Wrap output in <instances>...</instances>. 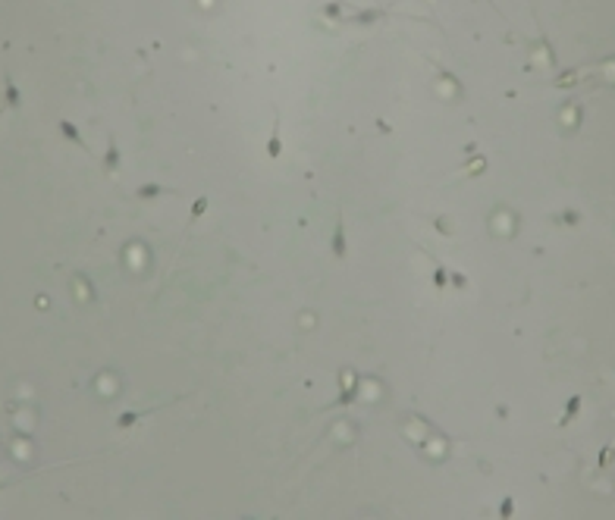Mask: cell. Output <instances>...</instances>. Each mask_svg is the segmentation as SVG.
<instances>
[{"instance_id":"4fadbf2b","label":"cell","mask_w":615,"mask_h":520,"mask_svg":"<svg viewBox=\"0 0 615 520\" xmlns=\"http://www.w3.org/2000/svg\"><path fill=\"white\" fill-rule=\"evenodd\" d=\"M609 461H612V448H609V445H606V448H603V455H600V467H606V464H609Z\"/></svg>"},{"instance_id":"8fae6325","label":"cell","mask_w":615,"mask_h":520,"mask_svg":"<svg viewBox=\"0 0 615 520\" xmlns=\"http://www.w3.org/2000/svg\"><path fill=\"white\" fill-rule=\"evenodd\" d=\"M446 276H449V273L443 270V267H437V270H433V282H437V288H443V285H446Z\"/></svg>"},{"instance_id":"30bf717a","label":"cell","mask_w":615,"mask_h":520,"mask_svg":"<svg viewBox=\"0 0 615 520\" xmlns=\"http://www.w3.org/2000/svg\"><path fill=\"white\" fill-rule=\"evenodd\" d=\"M204 210H207V198H198V201H195V207H192V219H198Z\"/></svg>"},{"instance_id":"9c48e42d","label":"cell","mask_w":615,"mask_h":520,"mask_svg":"<svg viewBox=\"0 0 615 520\" xmlns=\"http://www.w3.org/2000/svg\"><path fill=\"white\" fill-rule=\"evenodd\" d=\"M138 417H141L138 411H129V414H123V417L116 420V426H119V429H129V426H132L135 420H138Z\"/></svg>"},{"instance_id":"52a82bcc","label":"cell","mask_w":615,"mask_h":520,"mask_svg":"<svg viewBox=\"0 0 615 520\" xmlns=\"http://www.w3.org/2000/svg\"><path fill=\"white\" fill-rule=\"evenodd\" d=\"M383 16H386L383 10H364V13H358L352 22H355V25H374L377 19H383Z\"/></svg>"},{"instance_id":"5b68a950","label":"cell","mask_w":615,"mask_h":520,"mask_svg":"<svg viewBox=\"0 0 615 520\" xmlns=\"http://www.w3.org/2000/svg\"><path fill=\"white\" fill-rule=\"evenodd\" d=\"M581 401H584L581 395H571V398H568V401H565V414H562L559 426H568L571 420H575V417H578V411H581Z\"/></svg>"},{"instance_id":"6da1fadb","label":"cell","mask_w":615,"mask_h":520,"mask_svg":"<svg viewBox=\"0 0 615 520\" xmlns=\"http://www.w3.org/2000/svg\"><path fill=\"white\" fill-rule=\"evenodd\" d=\"M330 248H333V254H336L339 260L345 257V223H342V216L336 219V226H333V242H330Z\"/></svg>"},{"instance_id":"ba28073f","label":"cell","mask_w":615,"mask_h":520,"mask_svg":"<svg viewBox=\"0 0 615 520\" xmlns=\"http://www.w3.org/2000/svg\"><path fill=\"white\" fill-rule=\"evenodd\" d=\"M3 97H6V104H10V107H19V104H22L19 88H16V82L10 79V75H6V94H3Z\"/></svg>"},{"instance_id":"5bb4252c","label":"cell","mask_w":615,"mask_h":520,"mask_svg":"<svg viewBox=\"0 0 615 520\" xmlns=\"http://www.w3.org/2000/svg\"><path fill=\"white\" fill-rule=\"evenodd\" d=\"M512 511H515V505H512V498H506V505H502L499 514H512Z\"/></svg>"},{"instance_id":"9a60e30c","label":"cell","mask_w":615,"mask_h":520,"mask_svg":"<svg viewBox=\"0 0 615 520\" xmlns=\"http://www.w3.org/2000/svg\"><path fill=\"white\" fill-rule=\"evenodd\" d=\"M327 16H339V3H333V6H327V10H323Z\"/></svg>"},{"instance_id":"7c38bea8","label":"cell","mask_w":615,"mask_h":520,"mask_svg":"<svg viewBox=\"0 0 615 520\" xmlns=\"http://www.w3.org/2000/svg\"><path fill=\"white\" fill-rule=\"evenodd\" d=\"M449 282L455 285V288H465V285H468V279L461 276V273H452V279H449Z\"/></svg>"},{"instance_id":"7a4b0ae2","label":"cell","mask_w":615,"mask_h":520,"mask_svg":"<svg viewBox=\"0 0 615 520\" xmlns=\"http://www.w3.org/2000/svg\"><path fill=\"white\" fill-rule=\"evenodd\" d=\"M60 132H63V138H66V141H72L75 148H82V151H85V138H82V132L75 129V122H69V119H60Z\"/></svg>"},{"instance_id":"3957f363","label":"cell","mask_w":615,"mask_h":520,"mask_svg":"<svg viewBox=\"0 0 615 520\" xmlns=\"http://www.w3.org/2000/svg\"><path fill=\"white\" fill-rule=\"evenodd\" d=\"M160 194H170V188H164V185H157V182H144L138 191H135V198L138 201H154V198H160Z\"/></svg>"},{"instance_id":"277c9868","label":"cell","mask_w":615,"mask_h":520,"mask_svg":"<svg viewBox=\"0 0 615 520\" xmlns=\"http://www.w3.org/2000/svg\"><path fill=\"white\" fill-rule=\"evenodd\" d=\"M267 154H270L273 160L283 154V138H279V116H276V122H273V132H270V141H267Z\"/></svg>"},{"instance_id":"8992f818","label":"cell","mask_w":615,"mask_h":520,"mask_svg":"<svg viewBox=\"0 0 615 520\" xmlns=\"http://www.w3.org/2000/svg\"><path fill=\"white\" fill-rule=\"evenodd\" d=\"M116 166H119V148H116V141H110L107 157H104V169L107 173H116Z\"/></svg>"}]
</instances>
